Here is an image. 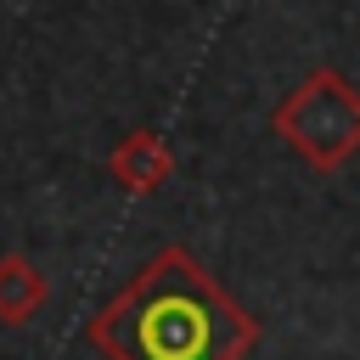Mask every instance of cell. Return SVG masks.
<instances>
[{
	"instance_id": "cell-1",
	"label": "cell",
	"mask_w": 360,
	"mask_h": 360,
	"mask_svg": "<svg viewBox=\"0 0 360 360\" xmlns=\"http://www.w3.org/2000/svg\"><path fill=\"white\" fill-rule=\"evenodd\" d=\"M84 338L107 360H242L259 343V321L186 248H158L96 309Z\"/></svg>"
},
{
	"instance_id": "cell-2",
	"label": "cell",
	"mask_w": 360,
	"mask_h": 360,
	"mask_svg": "<svg viewBox=\"0 0 360 360\" xmlns=\"http://www.w3.org/2000/svg\"><path fill=\"white\" fill-rule=\"evenodd\" d=\"M270 124L309 169L326 174L360 152V90L338 68H315L292 84V96H281Z\"/></svg>"
},
{
	"instance_id": "cell-3",
	"label": "cell",
	"mask_w": 360,
	"mask_h": 360,
	"mask_svg": "<svg viewBox=\"0 0 360 360\" xmlns=\"http://www.w3.org/2000/svg\"><path fill=\"white\" fill-rule=\"evenodd\" d=\"M107 174H112L124 191L146 197V191L169 186V174H174V158H169L163 135H152V129H129V135L112 146V158H107Z\"/></svg>"
},
{
	"instance_id": "cell-4",
	"label": "cell",
	"mask_w": 360,
	"mask_h": 360,
	"mask_svg": "<svg viewBox=\"0 0 360 360\" xmlns=\"http://www.w3.org/2000/svg\"><path fill=\"white\" fill-rule=\"evenodd\" d=\"M51 298L45 270L28 253H0V321L6 326H28Z\"/></svg>"
}]
</instances>
